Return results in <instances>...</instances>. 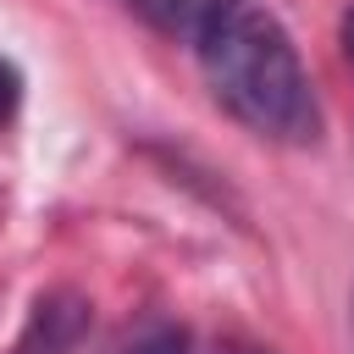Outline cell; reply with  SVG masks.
<instances>
[{
	"instance_id": "6da1fadb",
	"label": "cell",
	"mask_w": 354,
	"mask_h": 354,
	"mask_svg": "<svg viewBox=\"0 0 354 354\" xmlns=\"http://www.w3.org/2000/svg\"><path fill=\"white\" fill-rule=\"evenodd\" d=\"M188 39L216 105L232 122L271 144L321 138V100L310 66L266 0H205Z\"/></svg>"
},
{
	"instance_id": "7a4b0ae2",
	"label": "cell",
	"mask_w": 354,
	"mask_h": 354,
	"mask_svg": "<svg viewBox=\"0 0 354 354\" xmlns=\"http://www.w3.org/2000/svg\"><path fill=\"white\" fill-rule=\"evenodd\" d=\"M17 105H22V72L0 55V127L17 116Z\"/></svg>"
},
{
	"instance_id": "3957f363",
	"label": "cell",
	"mask_w": 354,
	"mask_h": 354,
	"mask_svg": "<svg viewBox=\"0 0 354 354\" xmlns=\"http://www.w3.org/2000/svg\"><path fill=\"white\" fill-rule=\"evenodd\" d=\"M337 39H343V55H348V66H354V6L343 11V22H337Z\"/></svg>"
},
{
	"instance_id": "277c9868",
	"label": "cell",
	"mask_w": 354,
	"mask_h": 354,
	"mask_svg": "<svg viewBox=\"0 0 354 354\" xmlns=\"http://www.w3.org/2000/svg\"><path fill=\"white\" fill-rule=\"evenodd\" d=\"M221 354H271V348H260V343H227Z\"/></svg>"
},
{
	"instance_id": "5b68a950",
	"label": "cell",
	"mask_w": 354,
	"mask_h": 354,
	"mask_svg": "<svg viewBox=\"0 0 354 354\" xmlns=\"http://www.w3.org/2000/svg\"><path fill=\"white\" fill-rule=\"evenodd\" d=\"M348 326H354V293H348Z\"/></svg>"
}]
</instances>
